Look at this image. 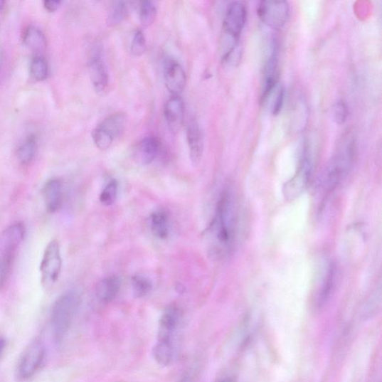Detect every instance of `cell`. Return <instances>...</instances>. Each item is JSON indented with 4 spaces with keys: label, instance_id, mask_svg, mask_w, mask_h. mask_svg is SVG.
Masks as SVG:
<instances>
[{
    "label": "cell",
    "instance_id": "6da1fadb",
    "mask_svg": "<svg viewBox=\"0 0 382 382\" xmlns=\"http://www.w3.org/2000/svg\"><path fill=\"white\" fill-rule=\"evenodd\" d=\"M212 237L213 253L219 257H226L234 251L239 234L238 209L233 193L223 191L217 203L215 217L209 227Z\"/></svg>",
    "mask_w": 382,
    "mask_h": 382
},
{
    "label": "cell",
    "instance_id": "7a4b0ae2",
    "mask_svg": "<svg viewBox=\"0 0 382 382\" xmlns=\"http://www.w3.org/2000/svg\"><path fill=\"white\" fill-rule=\"evenodd\" d=\"M181 323V312L175 305L167 307L160 317L157 339L152 349V355L160 366H170L176 358Z\"/></svg>",
    "mask_w": 382,
    "mask_h": 382
},
{
    "label": "cell",
    "instance_id": "3957f363",
    "mask_svg": "<svg viewBox=\"0 0 382 382\" xmlns=\"http://www.w3.org/2000/svg\"><path fill=\"white\" fill-rule=\"evenodd\" d=\"M82 298L76 290H69L55 302L51 316L53 339L62 344L67 337L81 305Z\"/></svg>",
    "mask_w": 382,
    "mask_h": 382
},
{
    "label": "cell",
    "instance_id": "277c9868",
    "mask_svg": "<svg viewBox=\"0 0 382 382\" xmlns=\"http://www.w3.org/2000/svg\"><path fill=\"white\" fill-rule=\"evenodd\" d=\"M357 146L354 137L346 135L329 162L324 179L328 189H333L346 177L354 163Z\"/></svg>",
    "mask_w": 382,
    "mask_h": 382
},
{
    "label": "cell",
    "instance_id": "5b68a950",
    "mask_svg": "<svg viewBox=\"0 0 382 382\" xmlns=\"http://www.w3.org/2000/svg\"><path fill=\"white\" fill-rule=\"evenodd\" d=\"M47 357V349L39 339L30 343L21 356L16 368L19 381H27L37 374L42 368Z\"/></svg>",
    "mask_w": 382,
    "mask_h": 382
},
{
    "label": "cell",
    "instance_id": "8992f818",
    "mask_svg": "<svg viewBox=\"0 0 382 382\" xmlns=\"http://www.w3.org/2000/svg\"><path fill=\"white\" fill-rule=\"evenodd\" d=\"M63 268V258L59 243L53 240L46 248L40 265L41 282L50 287L58 280Z\"/></svg>",
    "mask_w": 382,
    "mask_h": 382
},
{
    "label": "cell",
    "instance_id": "52a82bcc",
    "mask_svg": "<svg viewBox=\"0 0 382 382\" xmlns=\"http://www.w3.org/2000/svg\"><path fill=\"white\" fill-rule=\"evenodd\" d=\"M313 159L309 148L304 149L299 170L297 174L284 187L287 200L292 201L307 188L312 173Z\"/></svg>",
    "mask_w": 382,
    "mask_h": 382
},
{
    "label": "cell",
    "instance_id": "ba28073f",
    "mask_svg": "<svg viewBox=\"0 0 382 382\" xmlns=\"http://www.w3.org/2000/svg\"><path fill=\"white\" fill-rule=\"evenodd\" d=\"M248 19V9L242 2H233L228 5L223 21V38L239 41Z\"/></svg>",
    "mask_w": 382,
    "mask_h": 382
},
{
    "label": "cell",
    "instance_id": "9c48e42d",
    "mask_svg": "<svg viewBox=\"0 0 382 382\" xmlns=\"http://www.w3.org/2000/svg\"><path fill=\"white\" fill-rule=\"evenodd\" d=\"M290 11L287 2L262 1L258 7L260 20L273 29H280L285 26Z\"/></svg>",
    "mask_w": 382,
    "mask_h": 382
},
{
    "label": "cell",
    "instance_id": "30bf717a",
    "mask_svg": "<svg viewBox=\"0 0 382 382\" xmlns=\"http://www.w3.org/2000/svg\"><path fill=\"white\" fill-rule=\"evenodd\" d=\"M279 44L276 40H273L270 46L264 68L262 100L279 85Z\"/></svg>",
    "mask_w": 382,
    "mask_h": 382
},
{
    "label": "cell",
    "instance_id": "8fae6325",
    "mask_svg": "<svg viewBox=\"0 0 382 382\" xmlns=\"http://www.w3.org/2000/svg\"><path fill=\"white\" fill-rule=\"evenodd\" d=\"M89 70L91 81L97 92H102L110 83V74L107 68L102 45L97 43L91 51Z\"/></svg>",
    "mask_w": 382,
    "mask_h": 382
},
{
    "label": "cell",
    "instance_id": "7c38bea8",
    "mask_svg": "<svg viewBox=\"0 0 382 382\" xmlns=\"http://www.w3.org/2000/svg\"><path fill=\"white\" fill-rule=\"evenodd\" d=\"M164 79L166 87L172 96H179L186 88L187 83L186 72L175 60H167L165 63Z\"/></svg>",
    "mask_w": 382,
    "mask_h": 382
},
{
    "label": "cell",
    "instance_id": "4fadbf2b",
    "mask_svg": "<svg viewBox=\"0 0 382 382\" xmlns=\"http://www.w3.org/2000/svg\"><path fill=\"white\" fill-rule=\"evenodd\" d=\"M26 235L23 223H14L5 229L0 235V255L14 257Z\"/></svg>",
    "mask_w": 382,
    "mask_h": 382
},
{
    "label": "cell",
    "instance_id": "5bb4252c",
    "mask_svg": "<svg viewBox=\"0 0 382 382\" xmlns=\"http://www.w3.org/2000/svg\"><path fill=\"white\" fill-rule=\"evenodd\" d=\"M187 139L190 151V159L193 166L201 161L204 151L203 131L196 120H191L187 129Z\"/></svg>",
    "mask_w": 382,
    "mask_h": 382
},
{
    "label": "cell",
    "instance_id": "9a60e30c",
    "mask_svg": "<svg viewBox=\"0 0 382 382\" xmlns=\"http://www.w3.org/2000/svg\"><path fill=\"white\" fill-rule=\"evenodd\" d=\"M164 114L168 127L177 132L185 119L184 102L179 96H172L165 104Z\"/></svg>",
    "mask_w": 382,
    "mask_h": 382
},
{
    "label": "cell",
    "instance_id": "2e32d148",
    "mask_svg": "<svg viewBox=\"0 0 382 382\" xmlns=\"http://www.w3.org/2000/svg\"><path fill=\"white\" fill-rule=\"evenodd\" d=\"M43 196L46 208L54 213L62 206L63 201V187L58 179H51L46 182L43 189Z\"/></svg>",
    "mask_w": 382,
    "mask_h": 382
},
{
    "label": "cell",
    "instance_id": "e0dca14e",
    "mask_svg": "<svg viewBox=\"0 0 382 382\" xmlns=\"http://www.w3.org/2000/svg\"><path fill=\"white\" fill-rule=\"evenodd\" d=\"M121 280L117 276H110L101 280L96 288L97 298L104 303L112 302L117 296Z\"/></svg>",
    "mask_w": 382,
    "mask_h": 382
},
{
    "label": "cell",
    "instance_id": "ac0fdd59",
    "mask_svg": "<svg viewBox=\"0 0 382 382\" xmlns=\"http://www.w3.org/2000/svg\"><path fill=\"white\" fill-rule=\"evenodd\" d=\"M127 124V115L123 112H117L105 118L98 127L106 133H108L115 140L123 134Z\"/></svg>",
    "mask_w": 382,
    "mask_h": 382
},
{
    "label": "cell",
    "instance_id": "d6986e66",
    "mask_svg": "<svg viewBox=\"0 0 382 382\" xmlns=\"http://www.w3.org/2000/svg\"><path fill=\"white\" fill-rule=\"evenodd\" d=\"M150 228L152 234L159 239H165L170 233V219L167 213L159 210L151 213Z\"/></svg>",
    "mask_w": 382,
    "mask_h": 382
},
{
    "label": "cell",
    "instance_id": "ffe728a7",
    "mask_svg": "<svg viewBox=\"0 0 382 382\" xmlns=\"http://www.w3.org/2000/svg\"><path fill=\"white\" fill-rule=\"evenodd\" d=\"M23 42L27 48L35 52H41L47 47V40L43 33L35 26H29L26 29Z\"/></svg>",
    "mask_w": 382,
    "mask_h": 382
},
{
    "label": "cell",
    "instance_id": "44dd1931",
    "mask_svg": "<svg viewBox=\"0 0 382 382\" xmlns=\"http://www.w3.org/2000/svg\"><path fill=\"white\" fill-rule=\"evenodd\" d=\"M161 144L156 137L148 136L141 143V156L144 164H149L158 156Z\"/></svg>",
    "mask_w": 382,
    "mask_h": 382
},
{
    "label": "cell",
    "instance_id": "7402d4cb",
    "mask_svg": "<svg viewBox=\"0 0 382 382\" xmlns=\"http://www.w3.org/2000/svg\"><path fill=\"white\" fill-rule=\"evenodd\" d=\"M129 9L127 3L124 1H115L110 6L107 17V23L110 26L120 24L127 17Z\"/></svg>",
    "mask_w": 382,
    "mask_h": 382
},
{
    "label": "cell",
    "instance_id": "603a6c76",
    "mask_svg": "<svg viewBox=\"0 0 382 382\" xmlns=\"http://www.w3.org/2000/svg\"><path fill=\"white\" fill-rule=\"evenodd\" d=\"M37 142L36 137L30 136L18 149V156L23 164L31 163L36 157Z\"/></svg>",
    "mask_w": 382,
    "mask_h": 382
},
{
    "label": "cell",
    "instance_id": "cb8c5ba5",
    "mask_svg": "<svg viewBox=\"0 0 382 382\" xmlns=\"http://www.w3.org/2000/svg\"><path fill=\"white\" fill-rule=\"evenodd\" d=\"M132 287L134 297L142 298L151 292L152 285L151 281L142 275H135L132 278Z\"/></svg>",
    "mask_w": 382,
    "mask_h": 382
},
{
    "label": "cell",
    "instance_id": "d4e9b609",
    "mask_svg": "<svg viewBox=\"0 0 382 382\" xmlns=\"http://www.w3.org/2000/svg\"><path fill=\"white\" fill-rule=\"evenodd\" d=\"M30 73L36 81H43L48 78L49 73L48 63L42 57L34 58L30 65Z\"/></svg>",
    "mask_w": 382,
    "mask_h": 382
},
{
    "label": "cell",
    "instance_id": "484cf974",
    "mask_svg": "<svg viewBox=\"0 0 382 382\" xmlns=\"http://www.w3.org/2000/svg\"><path fill=\"white\" fill-rule=\"evenodd\" d=\"M157 16V9L154 2L144 1L140 6V21L144 27L154 23Z\"/></svg>",
    "mask_w": 382,
    "mask_h": 382
},
{
    "label": "cell",
    "instance_id": "4316f807",
    "mask_svg": "<svg viewBox=\"0 0 382 382\" xmlns=\"http://www.w3.org/2000/svg\"><path fill=\"white\" fill-rule=\"evenodd\" d=\"M118 184L116 180L110 181L100 193V201L106 206H112L116 201Z\"/></svg>",
    "mask_w": 382,
    "mask_h": 382
},
{
    "label": "cell",
    "instance_id": "83f0119b",
    "mask_svg": "<svg viewBox=\"0 0 382 382\" xmlns=\"http://www.w3.org/2000/svg\"><path fill=\"white\" fill-rule=\"evenodd\" d=\"M92 139L96 147L101 149H108L114 142L112 137L97 126L92 132Z\"/></svg>",
    "mask_w": 382,
    "mask_h": 382
},
{
    "label": "cell",
    "instance_id": "f1b7e54d",
    "mask_svg": "<svg viewBox=\"0 0 382 382\" xmlns=\"http://www.w3.org/2000/svg\"><path fill=\"white\" fill-rule=\"evenodd\" d=\"M132 53L137 57L143 55L147 51V42L145 36L142 30H137L134 34L132 44Z\"/></svg>",
    "mask_w": 382,
    "mask_h": 382
},
{
    "label": "cell",
    "instance_id": "f546056e",
    "mask_svg": "<svg viewBox=\"0 0 382 382\" xmlns=\"http://www.w3.org/2000/svg\"><path fill=\"white\" fill-rule=\"evenodd\" d=\"M332 117L336 124H343L349 116V109L343 100L336 102L332 107Z\"/></svg>",
    "mask_w": 382,
    "mask_h": 382
},
{
    "label": "cell",
    "instance_id": "4dcf8cb0",
    "mask_svg": "<svg viewBox=\"0 0 382 382\" xmlns=\"http://www.w3.org/2000/svg\"><path fill=\"white\" fill-rule=\"evenodd\" d=\"M14 258L0 255V288L4 286L9 277Z\"/></svg>",
    "mask_w": 382,
    "mask_h": 382
},
{
    "label": "cell",
    "instance_id": "1f68e13d",
    "mask_svg": "<svg viewBox=\"0 0 382 382\" xmlns=\"http://www.w3.org/2000/svg\"><path fill=\"white\" fill-rule=\"evenodd\" d=\"M60 5V1H54V0H52V1H47L44 2V7L50 11H56Z\"/></svg>",
    "mask_w": 382,
    "mask_h": 382
},
{
    "label": "cell",
    "instance_id": "d6a6232c",
    "mask_svg": "<svg viewBox=\"0 0 382 382\" xmlns=\"http://www.w3.org/2000/svg\"><path fill=\"white\" fill-rule=\"evenodd\" d=\"M6 348V340L4 337H0V359L3 357Z\"/></svg>",
    "mask_w": 382,
    "mask_h": 382
},
{
    "label": "cell",
    "instance_id": "836d02e7",
    "mask_svg": "<svg viewBox=\"0 0 382 382\" xmlns=\"http://www.w3.org/2000/svg\"><path fill=\"white\" fill-rule=\"evenodd\" d=\"M218 382H235V381H234V380L233 378H226L220 380Z\"/></svg>",
    "mask_w": 382,
    "mask_h": 382
},
{
    "label": "cell",
    "instance_id": "e575fe53",
    "mask_svg": "<svg viewBox=\"0 0 382 382\" xmlns=\"http://www.w3.org/2000/svg\"><path fill=\"white\" fill-rule=\"evenodd\" d=\"M4 6V2L0 1V11L3 9Z\"/></svg>",
    "mask_w": 382,
    "mask_h": 382
}]
</instances>
